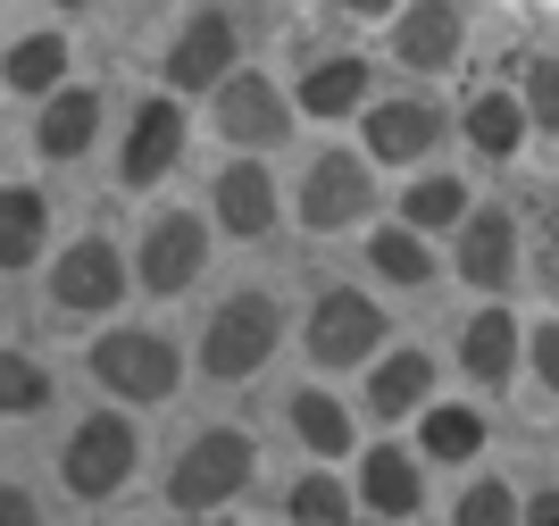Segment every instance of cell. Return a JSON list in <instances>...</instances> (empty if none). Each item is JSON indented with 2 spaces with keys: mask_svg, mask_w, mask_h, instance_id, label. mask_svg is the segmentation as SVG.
<instances>
[{
  "mask_svg": "<svg viewBox=\"0 0 559 526\" xmlns=\"http://www.w3.org/2000/svg\"><path fill=\"white\" fill-rule=\"evenodd\" d=\"M176 376H185V360H176V343L151 335V326H117V335H100V343H93V385L109 393V401H126V410L167 401Z\"/></svg>",
  "mask_w": 559,
  "mask_h": 526,
  "instance_id": "6da1fadb",
  "label": "cell"
},
{
  "mask_svg": "<svg viewBox=\"0 0 559 526\" xmlns=\"http://www.w3.org/2000/svg\"><path fill=\"white\" fill-rule=\"evenodd\" d=\"M259 468V443L242 426H210V435H192L167 468V502L176 510H226Z\"/></svg>",
  "mask_w": 559,
  "mask_h": 526,
  "instance_id": "7a4b0ae2",
  "label": "cell"
},
{
  "mask_svg": "<svg viewBox=\"0 0 559 526\" xmlns=\"http://www.w3.org/2000/svg\"><path fill=\"white\" fill-rule=\"evenodd\" d=\"M276 343H284L276 293H234L210 318V335H201V367H210L217 385H242V376H259V367L276 360Z\"/></svg>",
  "mask_w": 559,
  "mask_h": 526,
  "instance_id": "3957f363",
  "label": "cell"
},
{
  "mask_svg": "<svg viewBox=\"0 0 559 526\" xmlns=\"http://www.w3.org/2000/svg\"><path fill=\"white\" fill-rule=\"evenodd\" d=\"M134 459H142L134 418H126V410H93L68 435V452H59V477H68L75 502H100V493H117V484L134 477Z\"/></svg>",
  "mask_w": 559,
  "mask_h": 526,
  "instance_id": "277c9868",
  "label": "cell"
},
{
  "mask_svg": "<svg viewBox=\"0 0 559 526\" xmlns=\"http://www.w3.org/2000/svg\"><path fill=\"white\" fill-rule=\"evenodd\" d=\"M293 209H301V226H309V234H343V226H359V218L376 209V167H368V151H318Z\"/></svg>",
  "mask_w": 559,
  "mask_h": 526,
  "instance_id": "5b68a950",
  "label": "cell"
},
{
  "mask_svg": "<svg viewBox=\"0 0 559 526\" xmlns=\"http://www.w3.org/2000/svg\"><path fill=\"white\" fill-rule=\"evenodd\" d=\"M384 351V309L359 284H326L309 309V360L318 367H368Z\"/></svg>",
  "mask_w": 559,
  "mask_h": 526,
  "instance_id": "8992f818",
  "label": "cell"
},
{
  "mask_svg": "<svg viewBox=\"0 0 559 526\" xmlns=\"http://www.w3.org/2000/svg\"><path fill=\"white\" fill-rule=\"evenodd\" d=\"M126 301V252H117L109 234H75L59 268H50V309L59 318H100Z\"/></svg>",
  "mask_w": 559,
  "mask_h": 526,
  "instance_id": "52a82bcc",
  "label": "cell"
},
{
  "mask_svg": "<svg viewBox=\"0 0 559 526\" xmlns=\"http://www.w3.org/2000/svg\"><path fill=\"white\" fill-rule=\"evenodd\" d=\"M210 101H217V135H226L242 160H259V151H276V142L293 135V101H284L259 68H234Z\"/></svg>",
  "mask_w": 559,
  "mask_h": 526,
  "instance_id": "ba28073f",
  "label": "cell"
},
{
  "mask_svg": "<svg viewBox=\"0 0 559 526\" xmlns=\"http://www.w3.org/2000/svg\"><path fill=\"white\" fill-rule=\"evenodd\" d=\"M242 68V34H234L226 9H192L167 43V92H217Z\"/></svg>",
  "mask_w": 559,
  "mask_h": 526,
  "instance_id": "9c48e42d",
  "label": "cell"
},
{
  "mask_svg": "<svg viewBox=\"0 0 559 526\" xmlns=\"http://www.w3.org/2000/svg\"><path fill=\"white\" fill-rule=\"evenodd\" d=\"M368 167H409L426 160L435 142H443V101H426V92H393V101H368Z\"/></svg>",
  "mask_w": 559,
  "mask_h": 526,
  "instance_id": "30bf717a",
  "label": "cell"
},
{
  "mask_svg": "<svg viewBox=\"0 0 559 526\" xmlns=\"http://www.w3.org/2000/svg\"><path fill=\"white\" fill-rule=\"evenodd\" d=\"M201 268H210V226H201L192 209H159L151 234H142L134 276L151 284V293H192V276H201Z\"/></svg>",
  "mask_w": 559,
  "mask_h": 526,
  "instance_id": "8fae6325",
  "label": "cell"
},
{
  "mask_svg": "<svg viewBox=\"0 0 559 526\" xmlns=\"http://www.w3.org/2000/svg\"><path fill=\"white\" fill-rule=\"evenodd\" d=\"M467 50V9L460 0H409V9H393V59L418 75H443L460 68Z\"/></svg>",
  "mask_w": 559,
  "mask_h": 526,
  "instance_id": "7c38bea8",
  "label": "cell"
},
{
  "mask_svg": "<svg viewBox=\"0 0 559 526\" xmlns=\"http://www.w3.org/2000/svg\"><path fill=\"white\" fill-rule=\"evenodd\" d=\"M176 160H185V109H176V92H159V101H142V109L126 117L117 184H126V192H142V184H159Z\"/></svg>",
  "mask_w": 559,
  "mask_h": 526,
  "instance_id": "4fadbf2b",
  "label": "cell"
},
{
  "mask_svg": "<svg viewBox=\"0 0 559 526\" xmlns=\"http://www.w3.org/2000/svg\"><path fill=\"white\" fill-rule=\"evenodd\" d=\"M451 234H460V252H451L460 259V284H476V293H510L518 284V259L526 252H518V218L510 209H467Z\"/></svg>",
  "mask_w": 559,
  "mask_h": 526,
  "instance_id": "5bb4252c",
  "label": "cell"
},
{
  "mask_svg": "<svg viewBox=\"0 0 559 526\" xmlns=\"http://www.w3.org/2000/svg\"><path fill=\"white\" fill-rule=\"evenodd\" d=\"M359 510H376V518H418L426 510V468L409 443H368V459H359Z\"/></svg>",
  "mask_w": 559,
  "mask_h": 526,
  "instance_id": "9a60e30c",
  "label": "cell"
},
{
  "mask_svg": "<svg viewBox=\"0 0 559 526\" xmlns=\"http://www.w3.org/2000/svg\"><path fill=\"white\" fill-rule=\"evenodd\" d=\"M100 109H109V101H100L93 84H59L43 101V117H34V151H43V160H84L93 135H100Z\"/></svg>",
  "mask_w": 559,
  "mask_h": 526,
  "instance_id": "2e32d148",
  "label": "cell"
},
{
  "mask_svg": "<svg viewBox=\"0 0 559 526\" xmlns=\"http://www.w3.org/2000/svg\"><path fill=\"white\" fill-rule=\"evenodd\" d=\"M426 401H435V360H426V351H376L368 360V410L384 418V426L418 418Z\"/></svg>",
  "mask_w": 559,
  "mask_h": 526,
  "instance_id": "e0dca14e",
  "label": "cell"
},
{
  "mask_svg": "<svg viewBox=\"0 0 559 526\" xmlns=\"http://www.w3.org/2000/svg\"><path fill=\"white\" fill-rule=\"evenodd\" d=\"M368 101H376L368 59H318V68L301 75V101H293V117H318V126H334V117H359Z\"/></svg>",
  "mask_w": 559,
  "mask_h": 526,
  "instance_id": "ac0fdd59",
  "label": "cell"
},
{
  "mask_svg": "<svg viewBox=\"0 0 559 526\" xmlns=\"http://www.w3.org/2000/svg\"><path fill=\"white\" fill-rule=\"evenodd\" d=\"M217 226L242 234V243H259V234L276 226V176L259 160H234L226 176H217Z\"/></svg>",
  "mask_w": 559,
  "mask_h": 526,
  "instance_id": "d6986e66",
  "label": "cell"
},
{
  "mask_svg": "<svg viewBox=\"0 0 559 526\" xmlns=\"http://www.w3.org/2000/svg\"><path fill=\"white\" fill-rule=\"evenodd\" d=\"M518 335H526V326H518L510 309H476V318L460 326V376H476V385H510V376H518Z\"/></svg>",
  "mask_w": 559,
  "mask_h": 526,
  "instance_id": "ffe728a7",
  "label": "cell"
},
{
  "mask_svg": "<svg viewBox=\"0 0 559 526\" xmlns=\"http://www.w3.org/2000/svg\"><path fill=\"white\" fill-rule=\"evenodd\" d=\"M43 243H50V201L34 192V184H0V268L9 276L34 268Z\"/></svg>",
  "mask_w": 559,
  "mask_h": 526,
  "instance_id": "44dd1931",
  "label": "cell"
},
{
  "mask_svg": "<svg viewBox=\"0 0 559 526\" xmlns=\"http://www.w3.org/2000/svg\"><path fill=\"white\" fill-rule=\"evenodd\" d=\"M418 452L460 468V459L485 452V410H467V401H426L418 410Z\"/></svg>",
  "mask_w": 559,
  "mask_h": 526,
  "instance_id": "7402d4cb",
  "label": "cell"
},
{
  "mask_svg": "<svg viewBox=\"0 0 559 526\" xmlns=\"http://www.w3.org/2000/svg\"><path fill=\"white\" fill-rule=\"evenodd\" d=\"M460 126H467V142L485 151V160H510L518 142H526V109H518V92H476L460 109Z\"/></svg>",
  "mask_w": 559,
  "mask_h": 526,
  "instance_id": "603a6c76",
  "label": "cell"
},
{
  "mask_svg": "<svg viewBox=\"0 0 559 526\" xmlns=\"http://www.w3.org/2000/svg\"><path fill=\"white\" fill-rule=\"evenodd\" d=\"M0 84H9V92H34V101H50V92L68 84V43H59V34H25V43L0 59Z\"/></svg>",
  "mask_w": 559,
  "mask_h": 526,
  "instance_id": "cb8c5ba5",
  "label": "cell"
},
{
  "mask_svg": "<svg viewBox=\"0 0 559 526\" xmlns=\"http://www.w3.org/2000/svg\"><path fill=\"white\" fill-rule=\"evenodd\" d=\"M368 268L384 276V284H435V252H426V234H409V226H376L368 234Z\"/></svg>",
  "mask_w": 559,
  "mask_h": 526,
  "instance_id": "d4e9b609",
  "label": "cell"
},
{
  "mask_svg": "<svg viewBox=\"0 0 559 526\" xmlns=\"http://www.w3.org/2000/svg\"><path fill=\"white\" fill-rule=\"evenodd\" d=\"M293 435H301L318 459H343L350 452V410L334 401V393L309 385V393H293Z\"/></svg>",
  "mask_w": 559,
  "mask_h": 526,
  "instance_id": "484cf974",
  "label": "cell"
},
{
  "mask_svg": "<svg viewBox=\"0 0 559 526\" xmlns=\"http://www.w3.org/2000/svg\"><path fill=\"white\" fill-rule=\"evenodd\" d=\"M467 218V184L460 176H418L409 184V201H401V226L409 234H443Z\"/></svg>",
  "mask_w": 559,
  "mask_h": 526,
  "instance_id": "4316f807",
  "label": "cell"
},
{
  "mask_svg": "<svg viewBox=\"0 0 559 526\" xmlns=\"http://www.w3.org/2000/svg\"><path fill=\"white\" fill-rule=\"evenodd\" d=\"M284 518H293V526H350V484H343V477H326V468H309V477L293 484Z\"/></svg>",
  "mask_w": 559,
  "mask_h": 526,
  "instance_id": "83f0119b",
  "label": "cell"
},
{
  "mask_svg": "<svg viewBox=\"0 0 559 526\" xmlns=\"http://www.w3.org/2000/svg\"><path fill=\"white\" fill-rule=\"evenodd\" d=\"M50 401V367L34 351H0V418H34Z\"/></svg>",
  "mask_w": 559,
  "mask_h": 526,
  "instance_id": "f1b7e54d",
  "label": "cell"
},
{
  "mask_svg": "<svg viewBox=\"0 0 559 526\" xmlns=\"http://www.w3.org/2000/svg\"><path fill=\"white\" fill-rule=\"evenodd\" d=\"M518 109L526 135H559V59H518Z\"/></svg>",
  "mask_w": 559,
  "mask_h": 526,
  "instance_id": "f546056e",
  "label": "cell"
},
{
  "mask_svg": "<svg viewBox=\"0 0 559 526\" xmlns=\"http://www.w3.org/2000/svg\"><path fill=\"white\" fill-rule=\"evenodd\" d=\"M451 526H518V493H510V484H492V477H476L460 493V510H451Z\"/></svg>",
  "mask_w": 559,
  "mask_h": 526,
  "instance_id": "4dcf8cb0",
  "label": "cell"
},
{
  "mask_svg": "<svg viewBox=\"0 0 559 526\" xmlns=\"http://www.w3.org/2000/svg\"><path fill=\"white\" fill-rule=\"evenodd\" d=\"M518 351H526V367H535V385H543V393H559V318L526 326V335H518Z\"/></svg>",
  "mask_w": 559,
  "mask_h": 526,
  "instance_id": "1f68e13d",
  "label": "cell"
},
{
  "mask_svg": "<svg viewBox=\"0 0 559 526\" xmlns=\"http://www.w3.org/2000/svg\"><path fill=\"white\" fill-rule=\"evenodd\" d=\"M0 526H43L34 493H25V484H9V477H0Z\"/></svg>",
  "mask_w": 559,
  "mask_h": 526,
  "instance_id": "d6a6232c",
  "label": "cell"
},
{
  "mask_svg": "<svg viewBox=\"0 0 559 526\" xmlns=\"http://www.w3.org/2000/svg\"><path fill=\"white\" fill-rule=\"evenodd\" d=\"M518 526H559V493H535V502L518 510Z\"/></svg>",
  "mask_w": 559,
  "mask_h": 526,
  "instance_id": "836d02e7",
  "label": "cell"
},
{
  "mask_svg": "<svg viewBox=\"0 0 559 526\" xmlns=\"http://www.w3.org/2000/svg\"><path fill=\"white\" fill-rule=\"evenodd\" d=\"M343 17H393V0H334Z\"/></svg>",
  "mask_w": 559,
  "mask_h": 526,
  "instance_id": "e575fe53",
  "label": "cell"
},
{
  "mask_svg": "<svg viewBox=\"0 0 559 526\" xmlns=\"http://www.w3.org/2000/svg\"><path fill=\"white\" fill-rule=\"evenodd\" d=\"M50 9H84V0H50Z\"/></svg>",
  "mask_w": 559,
  "mask_h": 526,
  "instance_id": "d590c367",
  "label": "cell"
}]
</instances>
